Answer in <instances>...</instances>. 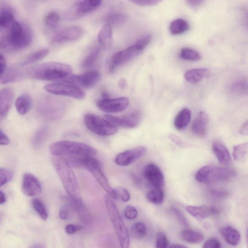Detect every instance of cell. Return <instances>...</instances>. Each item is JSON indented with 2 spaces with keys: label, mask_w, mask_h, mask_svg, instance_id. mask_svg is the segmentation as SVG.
Instances as JSON below:
<instances>
[{
  "label": "cell",
  "mask_w": 248,
  "mask_h": 248,
  "mask_svg": "<svg viewBox=\"0 0 248 248\" xmlns=\"http://www.w3.org/2000/svg\"><path fill=\"white\" fill-rule=\"evenodd\" d=\"M32 32L28 26L17 21L12 12L4 9L0 12V49L18 50L31 43Z\"/></svg>",
  "instance_id": "obj_1"
},
{
  "label": "cell",
  "mask_w": 248,
  "mask_h": 248,
  "mask_svg": "<svg viewBox=\"0 0 248 248\" xmlns=\"http://www.w3.org/2000/svg\"><path fill=\"white\" fill-rule=\"evenodd\" d=\"M49 151L53 156L64 157L71 166L79 168L83 158L95 156L96 150L85 143L76 141L62 140L51 144Z\"/></svg>",
  "instance_id": "obj_2"
},
{
  "label": "cell",
  "mask_w": 248,
  "mask_h": 248,
  "mask_svg": "<svg viewBox=\"0 0 248 248\" xmlns=\"http://www.w3.org/2000/svg\"><path fill=\"white\" fill-rule=\"evenodd\" d=\"M52 162L69 197L80 199L78 181L71 165L62 156H53Z\"/></svg>",
  "instance_id": "obj_3"
},
{
  "label": "cell",
  "mask_w": 248,
  "mask_h": 248,
  "mask_svg": "<svg viewBox=\"0 0 248 248\" xmlns=\"http://www.w3.org/2000/svg\"><path fill=\"white\" fill-rule=\"evenodd\" d=\"M72 68L69 65L58 62H47L31 67L28 72L32 78L54 80L62 79L70 75Z\"/></svg>",
  "instance_id": "obj_4"
},
{
  "label": "cell",
  "mask_w": 248,
  "mask_h": 248,
  "mask_svg": "<svg viewBox=\"0 0 248 248\" xmlns=\"http://www.w3.org/2000/svg\"><path fill=\"white\" fill-rule=\"evenodd\" d=\"M152 39L150 34L139 39L134 45L113 54L109 64V70L112 72L119 66L132 60L140 55L149 44Z\"/></svg>",
  "instance_id": "obj_5"
},
{
  "label": "cell",
  "mask_w": 248,
  "mask_h": 248,
  "mask_svg": "<svg viewBox=\"0 0 248 248\" xmlns=\"http://www.w3.org/2000/svg\"><path fill=\"white\" fill-rule=\"evenodd\" d=\"M105 202L109 217L121 247L128 248L130 244L129 235L115 203L112 198L108 195L105 197Z\"/></svg>",
  "instance_id": "obj_6"
},
{
  "label": "cell",
  "mask_w": 248,
  "mask_h": 248,
  "mask_svg": "<svg viewBox=\"0 0 248 248\" xmlns=\"http://www.w3.org/2000/svg\"><path fill=\"white\" fill-rule=\"evenodd\" d=\"M236 172L232 169L224 167L205 166L196 173V180L203 183L226 181L235 176Z\"/></svg>",
  "instance_id": "obj_7"
},
{
  "label": "cell",
  "mask_w": 248,
  "mask_h": 248,
  "mask_svg": "<svg viewBox=\"0 0 248 248\" xmlns=\"http://www.w3.org/2000/svg\"><path fill=\"white\" fill-rule=\"evenodd\" d=\"M37 108L38 112L43 117L55 120L62 117L66 106L62 100L52 97H45L40 100Z\"/></svg>",
  "instance_id": "obj_8"
},
{
  "label": "cell",
  "mask_w": 248,
  "mask_h": 248,
  "mask_svg": "<svg viewBox=\"0 0 248 248\" xmlns=\"http://www.w3.org/2000/svg\"><path fill=\"white\" fill-rule=\"evenodd\" d=\"M100 162L93 156L84 158L81 162V167L87 169L94 177L99 184L104 189L108 195L112 199L117 197L114 189L112 188L101 169Z\"/></svg>",
  "instance_id": "obj_9"
},
{
  "label": "cell",
  "mask_w": 248,
  "mask_h": 248,
  "mask_svg": "<svg viewBox=\"0 0 248 248\" xmlns=\"http://www.w3.org/2000/svg\"><path fill=\"white\" fill-rule=\"evenodd\" d=\"M84 122L90 131L100 136H111L118 131L116 125L107 119L93 114H86L84 117Z\"/></svg>",
  "instance_id": "obj_10"
},
{
  "label": "cell",
  "mask_w": 248,
  "mask_h": 248,
  "mask_svg": "<svg viewBox=\"0 0 248 248\" xmlns=\"http://www.w3.org/2000/svg\"><path fill=\"white\" fill-rule=\"evenodd\" d=\"M45 90L56 95L73 97L78 99H84V92L78 86L66 83H54L44 86Z\"/></svg>",
  "instance_id": "obj_11"
},
{
  "label": "cell",
  "mask_w": 248,
  "mask_h": 248,
  "mask_svg": "<svg viewBox=\"0 0 248 248\" xmlns=\"http://www.w3.org/2000/svg\"><path fill=\"white\" fill-rule=\"evenodd\" d=\"M100 78L101 75L98 71L90 70L79 75H69L62 79L65 83L89 88L95 85Z\"/></svg>",
  "instance_id": "obj_12"
},
{
  "label": "cell",
  "mask_w": 248,
  "mask_h": 248,
  "mask_svg": "<svg viewBox=\"0 0 248 248\" xmlns=\"http://www.w3.org/2000/svg\"><path fill=\"white\" fill-rule=\"evenodd\" d=\"M102 0H77L66 15L70 19L80 18L98 7Z\"/></svg>",
  "instance_id": "obj_13"
},
{
  "label": "cell",
  "mask_w": 248,
  "mask_h": 248,
  "mask_svg": "<svg viewBox=\"0 0 248 248\" xmlns=\"http://www.w3.org/2000/svg\"><path fill=\"white\" fill-rule=\"evenodd\" d=\"M129 104L127 97H121L119 98L109 99L102 98L96 103L98 108L103 111L108 113L118 112L126 109Z\"/></svg>",
  "instance_id": "obj_14"
},
{
  "label": "cell",
  "mask_w": 248,
  "mask_h": 248,
  "mask_svg": "<svg viewBox=\"0 0 248 248\" xmlns=\"http://www.w3.org/2000/svg\"><path fill=\"white\" fill-rule=\"evenodd\" d=\"M147 151L146 147L138 146L119 154L115 157L114 161L119 166H126L143 156Z\"/></svg>",
  "instance_id": "obj_15"
},
{
  "label": "cell",
  "mask_w": 248,
  "mask_h": 248,
  "mask_svg": "<svg viewBox=\"0 0 248 248\" xmlns=\"http://www.w3.org/2000/svg\"><path fill=\"white\" fill-rule=\"evenodd\" d=\"M105 117L115 125L124 128H131L139 125L141 121V114L139 111H135L128 115L120 117L106 114Z\"/></svg>",
  "instance_id": "obj_16"
},
{
  "label": "cell",
  "mask_w": 248,
  "mask_h": 248,
  "mask_svg": "<svg viewBox=\"0 0 248 248\" xmlns=\"http://www.w3.org/2000/svg\"><path fill=\"white\" fill-rule=\"evenodd\" d=\"M82 29L78 26H70L56 32L52 36L51 41L54 43L74 41L79 38L82 34Z\"/></svg>",
  "instance_id": "obj_17"
},
{
  "label": "cell",
  "mask_w": 248,
  "mask_h": 248,
  "mask_svg": "<svg viewBox=\"0 0 248 248\" xmlns=\"http://www.w3.org/2000/svg\"><path fill=\"white\" fill-rule=\"evenodd\" d=\"M146 180L154 187L162 188L165 185V178L160 168L153 163L147 165L144 170Z\"/></svg>",
  "instance_id": "obj_18"
},
{
  "label": "cell",
  "mask_w": 248,
  "mask_h": 248,
  "mask_svg": "<svg viewBox=\"0 0 248 248\" xmlns=\"http://www.w3.org/2000/svg\"><path fill=\"white\" fill-rule=\"evenodd\" d=\"M23 193L28 196H35L41 192V185L38 178L31 173L24 174L22 183Z\"/></svg>",
  "instance_id": "obj_19"
},
{
  "label": "cell",
  "mask_w": 248,
  "mask_h": 248,
  "mask_svg": "<svg viewBox=\"0 0 248 248\" xmlns=\"http://www.w3.org/2000/svg\"><path fill=\"white\" fill-rule=\"evenodd\" d=\"M209 118L204 111H200L195 118L192 125V133L200 137H204L207 131Z\"/></svg>",
  "instance_id": "obj_20"
},
{
  "label": "cell",
  "mask_w": 248,
  "mask_h": 248,
  "mask_svg": "<svg viewBox=\"0 0 248 248\" xmlns=\"http://www.w3.org/2000/svg\"><path fill=\"white\" fill-rule=\"evenodd\" d=\"M186 209L190 215L197 219H205L218 213V211L215 207L206 205H189L186 206Z\"/></svg>",
  "instance_id": "obj_21"
},
{
  "label": "cell",
  "mask_w": 248,
  "mask_h": 248,
  "mask_svg": "<svg viewBox=\"0 0 248 248\" xmlns=\"http://www.w3.org/2000/svg\"><path fill=\"white\" fill-rule=\"evenodd\" d=\"M14 93L10 88H4L0 91V121L6 116L12 104Z\"/></svg>",
  "instance_id": "obj_22"
},
{
  "label": "cell",
  "mask_w": 248,
  "mask_h": 248,
  "mask_svg": "<svg viewBox=\"0 0 248 248\" xmlns=\"http://www.w3.org/2000/svg\"><path fill=\"white\" fill-rule=\"evenodd\" d=\"M212 149L218 162L222 165L227 166L231 161V157L227 148L218 141L213 142Z\"/></svg>",
  "instance_id": "obj_23"
},
{
  "label": "cell",
  "mask_w": 248,
  "mask_h": 248,
  "mask_svg": "<svg viewBox=\"0 0 248 248\" xmlns=\"http://www.w3.org/2000/svg\"><path fill=\"white\" fill-rule=\"evenodd\" d=\"M210 71L206 68H195L186 71L184 75V78L191 83H198L207 78Z\"/></svg>",
  "instance_id": "obj_24"
},
{
  "label": "cell",
  "mask_w": 248,
  "mask_h": 248,
  "mask_svg": "<svg viewBox=\"0 0 248 248\" xmlns=\"http://www.w3.org/2000/svg\"><path fill=\"white\" fill-rule=\"evenodd\" d=\"M220 232L227 243L232 246L238 245L241 240L239 232L234 228L226 226L220 228Z\"/></svg>",
  "instance_id": "obj_25"
},
{
  "label": "cell",
  "mask_w": 248,
  "mask_h": 248,
  "mask_svg": "<svg viewBox=\"0 0 248 248\" xmlns=\"http://www.w3.org/2000/svg\"><path fill=\"white\" fill-rule=\"evenodd\" d=\"M98 41L104 48L108 49L110 47L112 42L111 25L106 23L101 28L98 34Z\"/></svg>",
  "instance_id": "obj_26"
},
{
  "label": "cell",
  "mask_w": 248,
  "mask_h": 248,
  "mask_svg": "<svg viewBox=\"0 0 248 248\" xmlns=\"http://www.w3.org/2000/svg\"><path fill=\"white\" fill-rule=\"evenodd\" d=\"M191 111L187 108L182 109L177 114L174 120V125L178 130L184 129L190 122Z\"/></svg>",
  "instance_id": "obj_27"
},
{
  "label": "cell",
  "mask_w": 248,
  "mask_h": 248,
  "mask_svg": "<svg viewBox=\"0 0 248 248\" xmlns=\"http://www.w3.org/2000/svg\"><path fill=\"white\" fill-rule=\"evenodd\" d=\"M180 236L184 241L191 244H199L204 239L202 233L190 229L183 230L180 233Z\"/></svg>",
  "instance_id": "obj_28"
},
{
  "label": "cell",
  "mask_w": 248,
  "mask_h": 248,
  "mask_svg": "<svg viewBox=\"0 0 248 248\" xmlns=\"http://www.w3.org/2000/svg\"><path fill=\"white\" fill-rule=\"evenodd\" d=\"M31 105V98L28 93H24L18 97L15 103L17 112L22 115H25L29 111Z\"/></svg>",
  "instance_id": "obj_29"
},
{
  "label": "cell",
  "mask_w": 248,
  "mask_h": 248,
  "mask_svg": "<svg viewBox=\"0 0 248 248\" xmlns=\"http://www.w3.org/2000/svg\"><path fill=\"white\" fill-rule=\"evenodd\" d=\"M189 25L187 21L182 18H177L172 21L169 27L170 32L173 35L183 34L189 30Z\"/></svg>",
  "instance_id": "obj_30"
},
{
  "label": "cell",
  "mask_w": 248,
  "mask_h": 248,
  "mask_svg": "<svg viewBox=\"0 0 248 248\" xmlns=\"http://www.w3.org/2000/svg\"><path fill=\"white\" fill-rule=\"evenodd\" d=\"M146 197L150 202L160 205L164 202V193L162 188L154 187L147 192Z\"/></svg>",
  "instance_id": "obj_31"
},
{
  "label": "cell",
  "mask_w": 248,
  "mask_h": 248,
  "mask_svg": "<svg viewBox=\"0 0 248 248\" xmlns=\"http://www.w3.org/2000/svg\"><path fill=\"white\" fill-rule=\"evenodd\" d=\"M49 132L48 127L46 126L39 128L35 133L32 140V144L34 148H39L45 141Z\"/></svg>",
  "instance_id": "obj_32"
},
{
  "label": "cell",
  "mask_w": 248,
  "mask_h": 248,
  "mask_svg": "<svg viewBox=\"0 0 248 248\" xmlns=\"http://www.w3.org/2000/svg\"><path fill=\"white\" fill-rule=\"evenodd\" d=\"M49 53V49L44 48L38 50L29 55L22 63V65H27L37 62L46 57Z\"/></svg>",
  "instance_id": "obj_33"
},
{
  "label": "cell",
  "mask_w": 248,
  "mask_h": 248,
  "mask_svg": "<svg viewBox=\"0 0 248 248\" xmlns=\"http://www.w3.org/2000/svg\"><path fill=\"white\" fill-rule=\"evenodd\" d=\"M248 150V144L247 142L234 146L232 152L234 160L236 161H243L247 155Z\"/></svg>",
  "instance_id": "obj_34"
},
{
  "label": "cell",
  "mask_w": 248,
  "mask_h": 248,
  "mask_svg": "<svg viewBox=\"0 0 248 248\" xmlns=\"http://www.w3.org/2000/svg\"><path fill=\"white\" fill-rule=\"evenodd\" d=\"M130 233L135 238L140 239L144 237L147 233V228L145 224L139 222L134 223L131 227Z\"/></svg>",
  "instance_id": "obj_35"
},
{
  "label": "cell",
  "mask_w": 248,
  "mask_h": 248,
  "mask_svg": "<svg viewBox=\"0 0 248 248\" xmlns=\"http://www.w3.org/2000/svg\"><path fill=\"white\" fill-rule=\"evenodd\" d=\"M181 59L189 61H198L202 59L201 55L197 51L189 47H184L180 53Z\"/></svg>",
  "instance_id": "obj_36"
},
{
  "label": "cell",
  "mask_w": 248,
  "mask_h": 248,
  "mask_svg": "<svg viewBox=\"0 0 248 248\" xmlns=\"http://www.w3.org/2000/svg\"><path fill=\"white\" fill-rule=\"evenodd\" d=\"M32 206L38 216L44 220L47 219L48 214L43 202L38 198H34L31 201Z\"/></svg>",
  "instance_id": "obj_37"
},
{
  "label": "cell",
  "mask_w": 248,
  "mask_h": 248,
  "mask_svg": "<svg viewBox=\"0 0 248 248\" xmlns=\"http://www.w3.org/2000/svg\"><path fill=\"white\" fill-rule=\"evenodd\" d=\"M99 52L100 49L98 47H94L82 62L81 67L87 68L93 65L97 60Z\"/></svg>",
  "instance_id": "obj_38"
},
{
  "label": "cell",
  "mask_w": 248,
  "mask_h": 248,
  "mask_svg": "<svg viewBox=\"0 0 248 248\" xmlns=\"http://www.w3.org/2000/svg\"><path fill=\"white\" fill-rule=\"evenodd\" d=\"M125 20V16L119 13L110 14L105 18L106 23L110 25L121 24L124 23Z\"/></svg>",
  "instance_id": "obj_39"
},
{
  "label": "cell",
  "mask_w": 248,
  "mask_h": 248,
  "mask_svg": "<svg viewBox=\"0 0 248 248\" xmlns=\"http://www.w3.org/2000/svg\"><path fill=\"white\" fill-rule=\"evenodd\" d=\"M60 18L59 14L55 12L48 13L45 17V22L49 27L55 28L59 23Z\"/></svg>",
  "instance_id": "obj_40"
},
{
  "label": "cell",
  "mask_w": 248,
  "mask_h": 248,
  "mask_svg": "<svg viewBox=\"0 0 248 248\" xmlns=\"http://www.w3.org/2000/svg\"><path fill=\"white\" fill-rule=\"evenodd\" d=\"M232 91L237 93H245L248 91V84L246 80H241L234 83L232 86Z\"/></svg>",
  "instance_id": "obj_41"
},
{
  "label": "cell",
  "mask_w": 248,
  "mask_h": 248,
  "mask_svg": "<svg viewBox=\"0 0 248 248\" xmlns=\"http://www.w3.org/2000/svg\"><path fill=\"white\" fill-rule=\"evenodd\" d=\"M169 241L166 235L162 232H158L156 238L155 247L157 248L169 247Z\"/></svg>",
  "instance_id": "obj_42"
},
{
  "label": "cell",
  "mask_w": 248,
  "mask_h": 248,
  "mask_svg": "<svg viewBox=\"0 0 248 248\" xmlns=\"http://www.w3.org/2000/svg\"><path fill=\"white\" fill-rule=\"evenodd\" d=\"M12 174L10 171L0 168V186H4L12 179Z\"/></svg>",
  "instance_id": "obj_43"
},
{
  "label": "cell",
  "mask_w": 248,
  "mask_h": 248,
  "mask_svg": "<svg viewBox=\"0 0 248 248\" xmlns=\"http://www.w3.org/2000/svg\"><path fill=\"white\" fill-rule=\"evenodd\" d=\"M117 197L118 196L123 201L127 202L130 198L129 192L124 187L118 186L114 189Z\"/></svg>",
  "instance_id": "obj_44"
},
{
  "label": "cell",
  "mask_w": 248,
  "mask_h": 248,
  "mask_svg": "<svg viewBox=\"0 0 248 248\" xmlns=\"http://www.w3.org/2000/svg\"><path fill=\"white\" fill-rule=\"evenodd\" d=\"M124 213L125 217L130 220L136 218L138 216L137 209L131 205H127L125 207Z\"/></svg>",
  "instance_id": "obj_45"
},
{
  "label": "cell",
  "mask_w": 248,
  "mask_h": 248,
  "mask_svg": "<svg viewBox=\"0 0 248 248\" xmlns=\"http://www.w3.org/2000/svg\"><path fill=\"white\" fill-rule=\"evenodd\" d=\"M202 247L204 248H219L221 247V245L218 239L212 237L204 242Z\"/></svg>",
  "instance_id": "obj_46"
},
{
  "label": "cell",
  "mask_w": 248,
  "mask_h": 248,
  "mask_svg": "<svg viewBox=\"0 0 248 248\" xmlns=\"http://www.w3.org/2000/svg\"><path fill=\"white\" fill-rule=\"evenodd\" d=\"M171 210L181 224L185 227H187L188 226V223L186 218L180 210L174 207L171 208Z\"/></svg>",
  "instance_id": "obj_47"
},
{
  "label": "cell",
  "mask_w": 248,
  "mask_h": 248,
  "mask_svg": "<svg viewBox=\"0 0 248 248\" xmlns=\"http://www.w3.org/2000/svg\"><path fill=\"white\" fill-rule=\"evenodd\" d=\"M136 4L142 6H152L160 3L162 0H132Z\"/></svg>",
  "instance_id": "obj_48"
},
{
  "label": "cell",
  "mask_w": 248,
  "mask_h": 248,
  "mask_svg": "<svg viewBox=\"0 0 248 248\" xmlns=\"http://www.w3.org/2000/svg\"><path fill=\"white\" fill-rule=\"evenodd\" d=\"M82 229V226L72 224H67L65 227V232L69 234H74Z\"/></svg>",
  "instance_id": "obj_49"
},
{
  "label": "cell",
  "mask_w": 248,
  "mask_h": 248,
  "mask_svg": "<svg viewBox=\"0 0 248 248\" xmlns=\"http://www.w3.org/2000/svg\"><path fill=\"white\" fill-rule=\"evenodd\" d=\"M170 140L177 145L181 147H186L188 145L182 141L178 137L173 134H170L169 136Z\"/></svg>",
  "instance_id": "obj_50"
},
{
  "label": "cell",
  "mask_w": 248,
  "mask_h": 248,
  "mask_svg": "<svg viewBox=\"0 0 248 248\" xmlns=\"http://www.w3.org/2000/svg\"><path fill=\"white\" fill-rule=\"evenodd\" d=\"M68 207H62L59 211L60 217L62 220H66L69 217V212L68 211Z\"/></svg>",
  "instance_id": "obj_51"
},
{
  "label": "cell",
  "mask_w": 248,
  "mask_h": 248,
  "mask_svg": "<svg viewBox=\"0 0 248 248\" xmlns=\"http://www.w3.org/2000/svg\"><path fill=\"white\" fill-rule=\"evenodd\" d=\"M9 138L0 129V145H6L10 143Z\"/></svg>",
  "instance_id": "obj_52"
},
{
  "label": "cell",
  "mask_w": 248,
  "mask_h": 248,
  "mask_svg": "<svg viewBox=\"0 0 248 248\" xmlns=\"http://www.w3.org/2000/svg\"><path fill=\"white\" fill-rule=\"evenodd\" d=\"M211 193L217 197L222 198L227 196V192L225 191L217 189H213L210 191Z\"/></svg>",
  "instance_id": "obj_53"
},
{
  "label": "cell",
  "mask_w": 248,
  "mask_h": 248,
  "mask_svg": "<svg viewBox=\"0 0 248 248\" xmlns=\"http://www.w3.org/2000/svg\"><path fill=\"white\" fill-rule=\"evenodd\" d=\"M6 67V60L3 56L1 53H0V76L4 72Z\"/></svg>",
  "instance_id": "obj_54"
},
{
  "label": "cell",
  "mask_w": 248,
  "mask_h": 248,
  "mask_svg": "<svg viewBox=\"0 0 248 248\" xmlns=\"http://www.w3.org/2000/svg\"><path fill=\"white\" fill-rule=\"evenodd\" d=\"M239 133L241 135H247L248 133V123L247 120L240 127Z\"/></svg>",
  "instance_id": "obj_55"
},
{
  "label": "cell",
  "mask_w": 248,
  "mask_h": 248,
  "mask_svg": "<svg viewBox=\"0 0 248 248\" xmlns=\"http://www.w3.org/2000/svg\"><path fill=\"white\" fill-rule=\"evenodd\" d=\"M204 0H187L188 3L192 7H197L201 5Z\"/></svg>",
  "instance_id": "obj_56"
},
{
  "label": "cell",
  "mask_w": 248,
  "mask_h": 248,
  "mask_svg": "<svg viewBox=\"0 0 248 248\" xmlns=\"http://www.w3.org/2000/svg\"><path fill=\"white\" fill-rule=\"evenodd\" d=\"M6 201V198L4 193L0 191V204H3Z\"/></svg>",
  "instance_id": "obj_57"
},
{
  "label": "cell",
  "mask_w": 248,
  "mask_h": 248,
  "mask_svg": "<svg viewBox=\"0 0 248 248\" xmlns=\"http://www.w3.org/2000/svg\"><path fill=\"white\" fill-rule=\"evenodd\" d=\"M126 85V81L124 79H122L119 81V85L120 88H124Z\"/></svg>",
  "instance_id": "obj_58"
},
{
  "label": "cell",
  "mask_w": 248,
  "mask_h": 248,
  "mask_svg": "<svg viewBox=\"0 0 248 248\" xmlns=\"http://www.w3.org/2000/svg\"><path fill=\"white\" fill-rule=\"evenodd\" d=\"M170 248H186V246L179 244H172V245H170L169 246Z\"/></svg>",
  "instance_id": "obj_59"
}]
</instances>
